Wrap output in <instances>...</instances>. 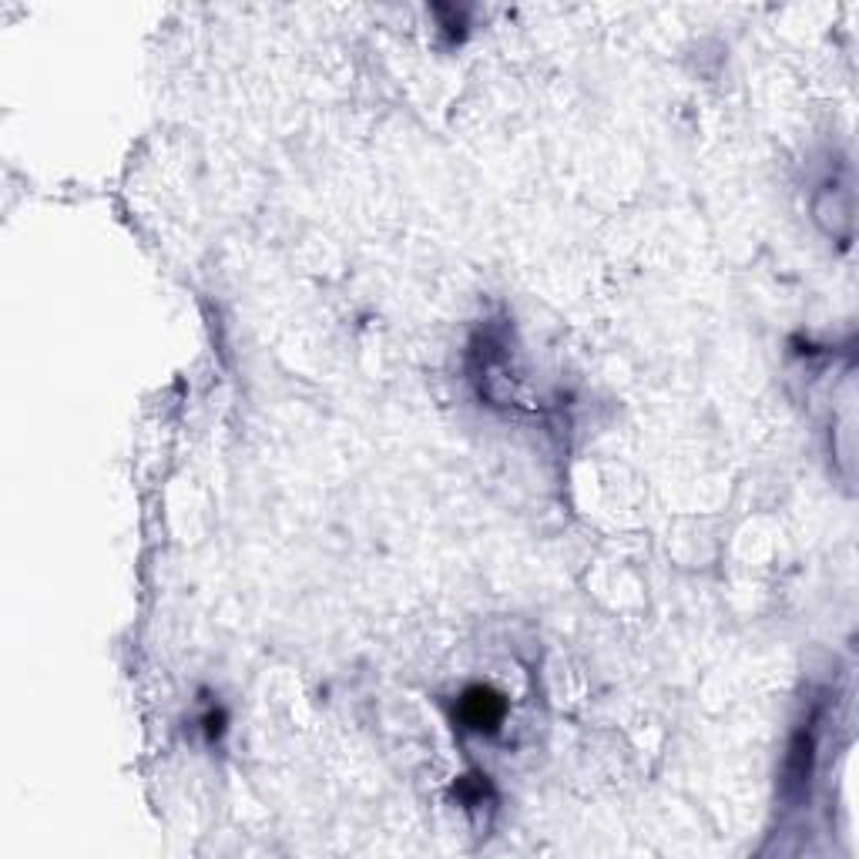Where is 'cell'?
Instances as JSON below:
<instances>
[{
  "label": "cell",
  "mask_w": 859,
  "mask_h": 859,
  "mask_svg": "<svg viewBox=\"0 0 859 859\" xmlns=\"http://www.w3.org/2000/svg\"><path fill=\"white\" fill-rule=\"evenodd\" d=\"M812 756H816V742H812V735H809V732H799V735L793 739L790 759H785V782H790V785H803V782H809Z\"/></svg>",
  "instance_id": "2"
},
{
  "label": "cell",
  "mask_w": 859,
  "mask_h": 859,
  "mask_svg": "<svg viewBox=\"0 0 859 859\" xmlns=\"http://www.w3.org/2000/svg\"><path fill=\"white\" fill-rule=\"evenodd\" d=\"M504 711H508L504 698L487 685H471L460 695V705H457L460 722L474 732H493L500 722H504Z\"/></svg>",
  "instance_id": "1"
}]
</instances>
